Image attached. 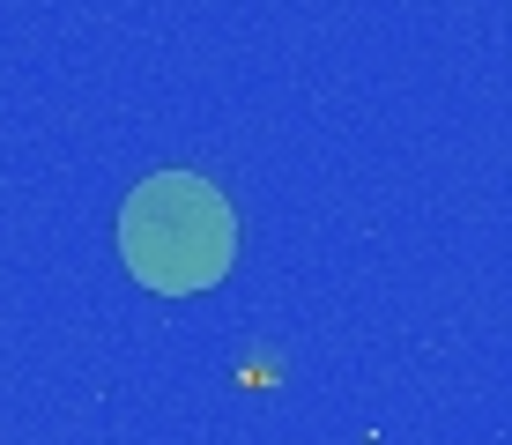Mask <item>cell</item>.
Segmentation results:
<instances>
[{
	"instance_id": "1",
	"label": "cell",
	"mask_w": 512,
	"mask_h": 445,
	"mask_svg": "<svg viewBox=\"0 0 512 445\" xmlns=\"http://www.w3.org/2000/svg\"><path fill=\"white\" fill-rule=\"evenodd\" d=\"M119 253H127L141 290L186 297V290H208V282L231 275L238 216L208 178L156 171V178H141L127 193V208H119Z\"/></svg>"
}]
</instances>
